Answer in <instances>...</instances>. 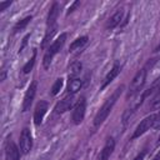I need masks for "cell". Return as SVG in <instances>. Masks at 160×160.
Here are the masks:
<instances>
[{"instance_id": "obj_1", "label": "cell", "mask_w": 160, "mask_h": 160, "mask_svg": "<svg viewBox=\"0 0 160 160\" xmlns=\"http://www.w3.org/2000/svg\"><path fill=\"white\" fill-rule=\"evenodd\" d=\"M122 89H124V86H119V88L114 91V94H112V95L104 102V105L100 108V110L98 111V114L95 115V119H94V125H95V126H99V125H101V124L105 121V119H106L108 115L110 114L112 106L115 105L116 100L119 99V96H120Z\"/></svg>"}, {"instance_id": "obj_2", "label": "cell", "mask_w": 160, "mask_h": 160, "mask_svg": "<svg viewBox=\"0 0 160 160\" xmlns=\"http://www.w3.org/2000/svg\"><path fill=\"white\" fill-rule=\"evenodd\" d=\"M65 40H66V34L64 32V34H61V35L49 46L48 51H46L45 55H44V60H42V65H44L45 69H48V68L50 66L52 58H54V56L59 52V50L62 48V45L65 44Z\"/></svg>"}, {"instance_id": "obj_3", "label": "cell", "mask_w": 160, "mask_h": 160, "mask_svg": "<svg viewBox=\"0 0 160 160\" xmlns=\"http://www.w3.org/2000/svg\"><path fill=\"white\" fill-rule=\"evenodd\" d=\"M145 80H146V69H141L140 71L136 72V75L134 76L132 81H131V85H130V89H129V96L135 95L142 88Z\"/></svg>"}, {"instance_id": "obj_4", "label": "cell", "mask_w": 160, "mask_h": 160, "mask_svg": "<svg viewBox=\"0 0 160 160\" xmlns=\"http://www.w3.org/2000/svg\"><path fill=\"white\" fill-rule=\"evenodd\" d=\"M85 109H86V101H85L84 98H81L76 102V105L72 110V121H74L75 125H78L82 121V119L85 116Z\"/></svg>"}, {"instance_id": "obj_5", "label": "cell", "mask_w": 160, "mask_h": 160, "mask_svg": "<svg viewBox=\"0 0 160 160\" xmlns=\"http://www.w3.org/2000/svg\"><path fill=\"white\" fill-rule=\"evenodd\" d=\"M154 121H155V115H150V116L145 118L144 120H141L140 124L136 126V129H135L134 135H132L131 139H136V138H139L140 135H142L144 132H146V131L154 125Z\"/></svg>"}, {"instance_id": "obj_6", "label": "cell", "mask_w": 160, "mask_h": 160, "mask_svg": "<svg viewBox=\"0 0 160 160\" xmlns=\"http://www.w3.org/2000/svg\"><path fill=\"white\" fill-rule=\"evenodd\" d=\"M20 150L22 154H28L30 152L31 150V146H32V139H31V134H30V130L29 129H24L21 131V135H20Z\"/></svg>"}, {"instance_id": "obj_7", "label": "cell", "mask_w": 160, "mask_h": 160, "mask_svg": "<svg viewBox=\"0 0 160 160\" xmlns=\"http://www.w3.org/2000/svg\"><path fill=\"white\" fill-rule=\"evenodd\" d=\"M36 88H38V84L36 81H32L30 84V86L28 88L26 92H25V96H24V101H22V111H28L32 104V100L35 98V94H36Z\"/></svg>"}, {"instance_id": "obj_8", "label": "cell", "mask_w": 160, "mask_h": 160, "mask_svg": "<svg viewBox=\"0 0 160 160\" xmlns=\"http://www.w3.org/2000/svg\"><path fill=\"white\" fill-rule=\"evenodd\" d=\"M48 110V102L46 101H39L34 110V122L35 125H40L42 122V119Z\"/></svg>"}, {"instance_id": "obj_9", "label": "cell", "mask_w": 160, "mask_h": 160, "mask_svg": "<svg viewBox=\"0 0 160 160\" xmlns=\"http://www.w3.org/2000/svg\"><path fill=\"white\" fill-rule=\"evenodd\" d=\"M5 156L6 160H19L20 159V150L14 144V141L8 140L5 145Z\"/></svg>"}, {"instance_id": "obj_10", "label": "cell", "mask_w": 160, "mask_h": 160, "mask_svg": "<svg viewBox=\"0 0 160 160\" xmlns=\"http://www.w3.org/2000/svg\"><path fill=\"white\" fill-rule=\"evenodd\" d=\"M74 95H69L66 98H64L62 100H60L56 105H55V111L58 114H61V112H65L68 111L69 109H71V106L74 105Z\"/></svg>"}, {"instance_id": "obj_11", "label": "cell", "mask_w": 160, "mask_h": 160, "mask_svg": "<svg viewBox=\"0 0 160 160\" xmlns=\"http://www.w3.org/2000/svg\"><path fill=\"white\" fill-rule=\"evenodd\" d=\"M114 149H115V140H114L112 138H109V139L106 140V142H105L102 150L100 151V155H99L100 160H109V158L111 156Z\"/></svg>"}, {"instance_id": "obj_12", "label": "cell", "mask_w": 160, "mask_h": 160, "mask_svg": "<svg viewBox=\"0 0 160 160\" xmlns=\"http://www.w3.org/2000/svg\"><path fill=\"white\" fill-rule=\"evenodd\" d=\"M122 16H124V10H122V9H118V10L109 18V20H108V22H106V29H114V28H116V26L121 22Z\"/></svg>"}, {"instance_id": "obj_13", "label": "cell", "mask_w": 160, "mask_h": 160, "mask_svg": "<svg viewBox=\"0 0 160 160\" xmlns=\"http://www.w3.org/2000/svg\"><path fill=\"white\" fill-rule=\"evenodd\" d=\"M159 94H160V78H158L156 80H154V82L151 84V86L142 92V98L145 100L146 98H155Z\"/></svg>"}, {"instance_id": "obj_14", "label": "cell", "mask_w": 160, "mask_h": 160, "mask_svg": "<svg viewBox=\"0 0 160 160\" xmlns=\"http://www.w3.org/2000/svg\"><path fill=\"white\" fill-rule=\"evenodd\" d=\"M58 15H59V5H58V2H54L52 6H51L50 10H49V14H48L46 24H48L49 28L55 26V21H56V19H58Z\"/></svg>"}, {"instance_id": "obj_15", "label": "cell", "mask_w": 160, "mask_h": 160, "mask_svg": "<svg viewBox=\"0 0 160 160\" xmlns=\"http://www.w3.org/2000/svg\"><path fill=\"white\" fill-rule=\"evenodd\" d=\"M121 71V68H120V65H118V64H115L114 66H112V69L108 72V75L105 76V79H104V81H102V85H101V89H104L105 86H108L118 75H119V72Z\"/></svg>"}, {"instance_id": "obj_16", "label": "cell", "mask_w": 160, "mask_h": 160, "mask_svg": "<svg viewBox=\"0 0 160 160\" xmlns=\"http://www.w3.org/2000/svg\"><path fill=\"white\" fill-rule=\"evenodd\" d=\"M81 68H82V65H81V62H80V61H74V62H71V64L69 65V68H68L69 78H70V79L76 78V76L80 74Z\"/></svg>"}, {"instance_id": "obj_17", "label": "cell", "mask_w": 160, "mask_h": 160, "mask_svg": "<svg viewBox=\"0 0 160 160\" xmlns=\"http://www.w3.org/2000/svg\"><path fill=\"white\" fill-rule=\"evenodd\" d=\"M81 88V80L79 78H74L69 80V85H68V92L70 95H74L75 92H78Z\"/></svg>"}, {"instance_id": "obj_18", "label": "cell", "mask_w": 160, "mask_h": 160, "mask_svg": "<svg viewBox=\"0 0 160 160\" xmlns=\"http://www.w3.org/2000/svg\"><path fill=\"white\" fill-rule=\"evenodd\" d=\"M86 42H88V36H81V38H79V39H76V40H74V41L71 42V45H70L69 50H70V51L80 50V49H81Z\"/></svg>"}, {"instance_id": "obj_19", "label": "cell", "mask_w": 160, "mask_h": 160, "mask_svg": "<svg viewBox=\"0 0 160 160\" xmlns=\"http://www.w3.org/2000/svg\"><path fill=\"white\" fill-rule=\"evenodd\" d=\"M30 20H31V16H26V18H24L22 20L18 21V22L15 24V26H14V32H18V31L25 29V26L30 22Z\"/></svg>"}, {"instance_id": "obj_20", "label": "cell", "mask_w": 160, "mask_h": 160, "mask_svg": "<svg viewBox=\"0 0 160 160\" xmlns=\"http://www.w3.org/2000/svg\"><path fill=\"white\" fill-rule=\"evenodd\" d=\"M62 85H64V80H62L61 78L56 79V81L54 82V85H52V88H51V95H56V94H59V91L61 90Z\"/></svg>"}, {"instance_id": "obj_21", "label": "cell", "mask_w": 160, "mask_h": 160, "mask_svg": "<svg viewBox=\"0 0 160 160\" xmlns=\"http://www.w3.org/2000/svg\"><path fill=\"white\" fill-rule=\"evenodd\" d=\"M56 32V25L55 26H52V28H49L48 29V31H46V35H45V38H44V41H42V48L50 41V39L54 36V34Z\"/></svg>"}, {"instance_id": "obj_22", "label": "cell", "mask_w": 160, "mask_h": 160, "mask_svg": "<svg viewBox=\"0 0 160 160\" xmlns=\"http://www.w3.org/2000/svg\"><path fill=\"white\" fill-rule=\"evenodd\" d=\"M35 58H36V51L34 50L32 58H31L30 61H28V62L25 64V66L22 68V72H24V74H28L29 71H31V69H32V66H34V62H35Z\"/></svg>"}, {"instance_id": "obj_23", "label": "cell", "mask_w": 160, "mask_h": 160, "mask_svg": "<svg viewBox=\"0 0 160 160\" xmlns=\"http://www.w3.org/2000/svg\"><path fill=\"white\" fill-rule=\"evenodd\" d=\"M155 129H159L160 128V111L155 115V121H154V125H152Z\"/></svg>"}, {"instance_id": "obj_24", "label": "cell", "mask_w": 160, "mask_h": 160, "mask_svg": "<svg viewBox=\"0 0 160 160\" xmlns=\"http://www.w3.org/2000/svg\"><path fill=\"white\" fill-rule=\"evenodd\" d=\"M79 4H80L79 1H75V2H72V5H71V6L69 8V10H68V14H70V12H72V11H74V9H75L76 6H79Z\"/></svg>"}, {"instance_id": "obj_25", "label": "cell", "mask_w": 160, "mask_h": 160, "mask_svg": "<svg viewBox=\"0 0 160 160\" xmlns=\"http://www.w3.org/2000/svg\"><path fill=\"white\" fill-rule=\"evenodd\" d=\"M10 4H11L10 1H6V2H0V10H1V11H2V10H5L8 6H10Z\"/></svg>"}, {"instance_id": "obj_26", "label": "cell", "mask_w": 160, "mask_h": 160, "mask_svg": "<svg viewBox=\"0 0 160 160\" xmlns=\"http://www.w3.org/2000/svg\"><path fill=\"white\" fill-rule=\"evenodd\" d=\"M29 36H30V35H26V36L24 38V41H22V45L20 46V50H19V52H21V51H22L24 46H25V45H26V42H28V39H29Z\"/></svg>"}, {"instance_id": "obj_27", "label": "cell", "mask_w": 160, "mask_h": 160, "mask_svg": "<svg viewBox=\"0 0 160 160\" xmlns=\"http://www.w3.org/2000/svg\"><path fill=\"white\" fill-rule=\"evenodd\" d=\"M145 154H146V151H141L134 160H144V156H145Z\"/></svg>"}, {"instance_id": "obj_28", "label": "cell", "mask_w": 160, "mask_h": 160, "mask_svg": "<svg viewBox=\"0 0 160 160\" xmlns=\"http://www.w3.org/2000/svg\"><path fill=\"white\" fill-rule=\"evenodd\" d=\"M152 160H160V151L154 156V159H152Z\"/></svg>"}]
</instances>
